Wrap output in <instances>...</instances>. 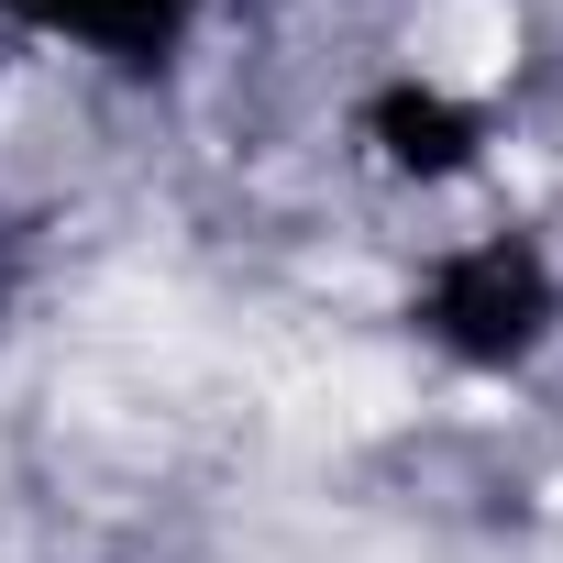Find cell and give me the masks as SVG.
I'll list each match as a JSON object with an SVG mask.
<instances>
[{"label": "cell", "instance_id": "1", "mask_svg": "<svg viewBox=\"0 0 563 563\" xmlns=\"http://www.w3.org/2000/svg\"><path fill=\"white\" fill-rule=\"evenodd\" d=\"M508 45H519L508 0H431L420 12V78H442V89H486L508 67Z\"/></svg>", "mask_w": 563, "mask_h": 563}]
</instances>
